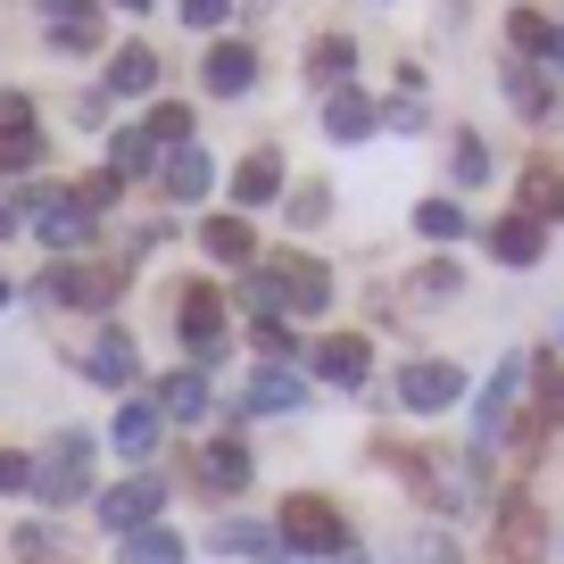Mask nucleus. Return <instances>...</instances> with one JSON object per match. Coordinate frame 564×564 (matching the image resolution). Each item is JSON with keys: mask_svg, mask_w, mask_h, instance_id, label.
I'll return each instance as SVG.
<instances>
[{"mask_svg": "<svg viewBox=\"0 0 564 564\" xmlns=\"http://www.w3.org/2000/svg\"><path fill=\"white\" fill-rule=\"evenodd\" d=\"M34 498L42 507H75V498H91V432H51L34 457Z\"/></svg>", "mask_w": 564, "mask_h": 564, "instance_id": "1", "label": "nucleus"}, {"mask_svg": "<svg viewBox=\"0 0 564 564\" xmlns=\"http://www.w3.org/2000/svg\"><path fill=\"white\" fill-rule=\"evenodd\" d=\"M523 382H531V357H507V366L490 373V390H481V406H474V457H490L514 423H523Z\"/></svg>", "mask_w": 564, "mask_h": 564, "instance_id": "2", "label": "nucleus"}, {"mask_svg": "<svg viewBox=\"0 0 564 564\" xmlns=\"http://www.w3.org/2000/svg\"><path fill=\"white\" fill-rule=\"evenodd\" d=\"M490 564H547V514H540V498L514 490L507 507H498V523H490Z\"/></svg>", "mask_w": 564, "mask_h": 564, "instance_id": "3", "label": "nucleus"}, {"mask_svg": "<svg viewBox=\"0 0 564 564\" xmlns=\"http://www.w3.org/2000/svg\"><path fill=\"white\" fill-rule=\"evenodd\" d=\"M159 514H166V481L159 474H133V481H117V490H100V523L117 531V540L159 531Z\"/></svg>", "mask_w": 564, "mask_h": 564, "instance_id": "4", "label": "nucleus"}, {"mask_svg": "<svg viewBox=\"0 0 564 564\" xmlns=\"http://www.w3.org/2000/svg\"><path fill=\"white\" fill-rule=\"evenodd\" d=\"M282 540L291 547H349V523H340V507L333 498H316V490H300V498H282Z\"/></svg>", "mask_w": 564, "mask_h": 564, "instance_id": "5", "label": "nucleus"}, {"mask_svg": "<svg viewBox=\"0 0 564 564\" xmlns=\"http://www.w3.org/2000/svg\"><path fill=\"white\" fill-rule=\"evenodd\" d=\"M265 282H274V300L291 307V316H324V307H333V274H324L316 258H274Z\"/></svg>", "mask_w": 564, "mask_h": 564, "instance_id": "6", "label": "nucleus"}, {"mask_svg": "<svg viewBox=\"0 0 564 564\" xmlns=\"http://www.w3.org/2000/svg\"><path fill=\"white\" fill-rule=\"evenodd\" d=\"M465 399V373L448 366V357H415V366L399 373V406H415V415H441V406Z\"/></svg>", "mask_w": 564, "mask_h": 564, "instance_id": "7", "label": "nucleus"}, {"mask_svg": "<svg viewBox=\"0 0 564 564\" xmlns=\"http://www.w3.org/2000/svg\"><path fill=\"white\" fill-rule=\"evenodd\" d=\"M42 291H51V300H84V307H108V300L124 291V274H117V265H75V258H58Z\"/></svg>", "mask_w": 564, "mask_h": 564, "instance_id": "8", "label": "nucleus"}, {"mask_svg": "<svg viewBox=\"0 0 564 564\" xmlns=\"http://www.w3.org/2000/svg\"><path fill=\"white\" fill-rule=\"evenodd\" d=\"M183 340H192L199 366H208V357H225V291H216V282H199L192 300H183Z\"/></svg>", "mask_w": 564, "mask_h": 564, "instance_id": "9", "label": "nucleus"}, {"mask_svg": "<svg viewBox=\"0 0 564 564\" xmlns=\"http://www.w3.org/2000/svg\"><path fill=\"white\" fill-rule=\"evenodd\" d=\"M300 406H307V382L291 366H258L241 390V415H300Z\"/></svg>", "mask_w": 564, "mask_h": 564, "instance_id": "10", "label": "nucleus"}, {"mask_svg": "<svg viewBox=\"0 0 564 564\" xmlns=\"http://www.w3.org/2000/svg\"><path fill=\"white\" fill-rule=\"evenodd\" d=\"M91 225H100V216H91L75 192H51V199L34 208V232H42L51 249H84V241H91Z\"/></svg>", "mask_w": 564, "mask_h": 564, "instance_id": "11", "label": "nucleus"}, {"mask_svg": "<svg viewBox=\"0 0 564 564\" xmlns=\"http://www.w3.org/2000/svg\"><path fill=\"white\" fill-rule=\"evenodd\" d=\"M199 84H208L216 100H241V91L258 84V51H249V42H216V51L199 58Z\"/></svg>", "mask_w": 564, "mask_h": 564, "instance_id": "12", "label": "nucleus"}, {"mask_svg": "<svg viewBox=\"0 0 564 564\" xmlns=\"http://www.w3.org/2000/svg\"><path fill=\"white\" fill-rule=\"evenodd\" d=\"M316 373H324V382H340V390H357V382L373 373V349H366L357 333H340V340H316Z\"/></svg>", "mask_w": 564, "mask_h": 564, "instance_id": "13", "label": "nucleus"}, {"mask_svg": "<svg viewBox=\"0 0 564 564\" xmlns=\"http://www.w3.org/2000/svg\"><path fill=\"white\" fill-rule=\"evenodd\" d=\"M507 100H514V117H531V124H556V108H564V91L547 84L540 67H507Z\"/></svg>", "mask_w": 564, "mask_h": 564, "instance_id": "14", "label": "nucleus"}, {"mask_svg": "<svg viewBox=\"0 0 564 564\" xmlns=\"http://www.w3.org/2000/svg\"><path fill=\"white\" fill-rule=\"evenodd\" d=\"M373 124H382V108H373L366 91H333V100H324V133L333 141H366Z\"/></svg>", "mask_w": 564, "mask_h": 564, "instance_id": "15", "label": "nucleus"}, {"mask_svg": "<svg viewBox=\"0 0 564 564\" xmlns=\"http://www.w3.org/2000/svg\"><path fill=\"white\" fill-rule=\"evenodd\" d=\"M540 241H547V232H540V216H523V208L490 225V258H507V265H531V258H540Z\"/></svg>", "mask_w": 564, "mask_h": 564, "instance_id": "16", "label": "nucleus"}, {"mask_svg": "<svg viewBox=\"0 0 564 564\" xmlns=\"http://www.w3.org/2000/svg\"><path fill=\"white\" fill-rule=\"evenodd\" d=\"M274 192H282V159H274V150H249L241 175H232V199H241V208H265Z\"/></svg>", "mask_w": 564, "mask_h": 564, "instance_id": "17", "label": "nucleus"}, {"mask_svg": "<svg viewBox=\"0 0 564 564\" xmlns=\"http://www.w3.org/2000/svg\"><path fill=\"white\" fill-rule=\"evenodd\" d=\"M199 481H208L216 498H232V490H249V448L241 441H216L208 457H199Z\"/></svg>", "mask_w": 564, "mask_h": 564, "instance_id": "18", "label": "nucleus"}, {"mask_svg": "<svg viewBox=\"0 0 564 564\" xmlns=\"http://www.w3.org/2000/svg\"><path fill=\"white\" fill-rule=\"evenodd\" d=\"M84 366H91V382L124 390V382H133V373H141V357H133V340H124V333H100V349H91Z\"/></svg>", "mask_w": 564, "mask_h": 564, "instance_id": "19", "label": "nucleus"}, {"mask_svg": "<svg viewBox=\"0 0 564 564\" xmlns=\"http://www.w3.org/2000/svg\"><path fill=\"white\" fill-rule=\"evenodd\" d=\"M159 399H133V406H124V415H117V448H124V457H150V448H159Z\"/></svg>", "mask_w": 564, "mask_h": 564, "instance_id": "20", "label": "nucleus"}, {"mask_svg": "<svg viewBox=\"0 0 564 564\" xmlns=\"http://www.w3.org/2000/svg\"><path fill=\"white\" fill-rule=\"evenodd\" d=\"M523 216H540V225H547V216H564V175L547 159L523 166Z\"/></svg>", "mask_w": 564, "mask_h": 564, "instance_id": "21", "label": "nucleus"}, {"mask_svg": "<svg viewBox=\"0 0 564 564\" xmlns=\"http://www.w3.org/2000/svg\"><path fill=\"white\" fill-rule=\"evenodd\" d=\"M159 415L199 423V415H208V382H199V373H166V382H159Z\"/></svg>", "mask_w": 564, "mask_h": 564, "instance_id": "22", "label": "nucleus"}, {"mask_svg": "<svg viewBox=\"0 0 564 564\" xmlns=\"http://www.w3.org/2000/svg\"><path fill=\"white\" fill-rule=\"evenodd\" d=\"M199 249H208L216 265H241L258 241H249V225H241V216H208V225H199Z\"/></svg>", "mask_w": 564, "mask_h": 564, "instance_id": "23", "label": "nucleus"}, {"mask_svg": "<svg viewBox=\"0 0 564 564\" xmlns=\"http://www.w3.org/2000/svg\"><path fill=\"white\" fill-rule=\"evenodd\" d=\"M159 84V58L141 51V42H124L117 58H108V91H124V100H133V91H150Z\"/></svg>", "mask_w": 564, "mask_h": 564, "instance_id": "24", "label": "nucleus"}, {"mask_svg": "<svg viewBox=\"0 0 564 564\" xmlns=\"http://www.w3.org/2000/svg\"><path fill=\"white\" fill-rule=\"evenodd\" d=\"M216 547H232V556H249V564H282V540L265 523H225V531H216Z\"/></svg>", "mask_w": 564, "mask_h": 564, "instance_id": "25", "label": "nucleus"}, {"mask_svg": "<svg viewBox=\"0 0 564 564\" xmlns=\"http://www.w3.org/2000/svg\"><path fill=\"white\" fill-rule=\"evenodd\" d=\"M159 166V141H150V124H133V133H117V183H141Z\"/></svg>", "mask_w": 564, "mask_h": 564, "instance_id": "26", "label": "nucleus"}, {"mask_svg": "<svg viewBox=\"0 0 564 564\" xmlns=\"http://www.w3.org/2000/svg\"><path fill=\"white\" fill-rule=\"evenodd\" d=\"M507 42H514L523 58H547V51H556V25H547L540 9H514V18H507Z\"/></svg>", "mask_w": 564, "mask_h": 564, "instance_id": "27", "label": "nucleus"}, {"mask_svg": "<svg viewBox=\"0 0 564 564\" xmlns=\"http://www.w3.org/2000/svg\"><path fill=\"white\" fill-rule=\"evenodd\" d=\"M349 67H357V42L349 34H324L316 51H307V75H316V84H340Z\"/></svg>", "mask_w": 564, "mask_h": 564, "instance_id": "28", "label": "nucleus"}, {"mask_svg": "<svg viewBox=\"0 0 564 564\" xmlns=\"http://www.w3.org/2000/svg\"><path fill=\"white\" fill-rule=\"evenodd\" d=\"M208 192V159H199V150H175V159H166V199H199Z\"/></svg>", "mask_w": 564, "mask_h": 564, "instance_id": "29", "label": "nucleus"}, {"mask_svg": "<svg viewBox=\"0 0 564 564\" xmlns=\"http://www.w3.org/2000/svg\"><path fill=\"white\" fill-rule=\"evenodd\" d=\"M124 564H183V540L175 531H133V540H124Z\"/></svg>", "mask_w": 564, "mask_h": 564, "instance_id": "30", "label": "nucleus"}, {"mask_svg": "<svg viewBox=\"0 0 564 564\" xmlns=\"http://www.w3.org/2000/svg\"><path fill=\"white\" fill-rule=\"evenodd\" d=\"M390 564H457V540H448V531H415V540H399Z\"/></svg>", "mask_w": 564, "mask_h": 564, "instance_id": "31", "label": "nucleus"}, {"mask_svg": "<svg viewBox=\"0 0 564 564\" xmlns=\"http://www.w3.org/2000/svg\"><path fill=\"white\" fill-rule=\"evenodd\" d=\"M415 225L432 232V241H457V232H465V208H457V199H423Z\"/></svg>", "mask_w": 564, "mask_h": 564, "instance_id": "32", "label": "nucleus"}, {"mask_svg": "<svg viewBox=\"0 0 564 564\" xmlns=\"http://www.w3.org/2000/svg\"><path fill=\"white\" fill-rule=\"evenodd\" d=\"M150 141H159V150H166V141H183V150H192V108L159 100V108H150Z\"/></svg>", "mask_w": 564, "mask_h": 564, "instance_id": "33", "label": "nucleus"}, {"mask_svg": "<svg viewBox=\"0 0 564 564\" xmlns=\"http://www.w3.org/2000/svg\"><path fill=\"white\" fill-rule=\"evenodd\" d=\"M249 340H258V357H265V366H291V349H300V340H291V324H282V316H265V324H258V333H249Z\"/></svg>", "mask_w": 564, "mask_h": 564, "instance_id": "34", "label": "nucleus"}, {"mask_svg": "<svg viewBox=\"0 0 564 564\" xmlns=\"http://www.w3.org/2000/svg\"><path fill=\"white\" fill-rule=\"evenodd\" d=\"M51 540H58L51 523H18V531H9V547H18V564H51Z\"/></svg>", "mask_w": 564, "mask_h": 564, "instance_id": "35", "label": "nucleus"}, {"mask_svg": "<svg viewBox=\"0 0 564 564\" xmlns=\"http://www.w3.org/2000/svg\"><path fill=\"white\" fill-rule=\"evenodd\" d=\"M18 166H42V133H0V175H18Z\"/></svg>", "mask_w": 564, "mask_h": 564, "instance_id": "36", "label": "nucleus"}, {"mask_svg": "<svg viewBox=\"0 0 564 564\" xmlns=\"http://www.w3.org/2000/svg\"><path fill=\"white\" fill-rule=\"evenodd\" d=\"M324 216H333V192H324V183H300V192H291V225H324Z\"/></svg>", "mask_w": 564, "mask_h": 564, "instance_id": "37", "label": "nucleus"}, {"mask_svg": "<svg viewBox=\"0 0 564 564\" xmlns=\"http://www.w3.org/2000/svg\"><path fill=\"white\" fill-rule=\"evenodd\" d=\"M117 192H124V183H117V166H108V175H84V183H75V199H84L91 216H108V199H117Z\"/></svg>", "mask_w": 564, "mask_h": 564, "instance_id": "38", "label": "nucleus"}, {"mask_svg": "<svg viewBox=\"0 0 564 564\" xmlns=\"http://www.w3.org/2000/svg\"><path fill=\"white\" fill-rule=\"evenodd\" d=\"M490 175V150H481V133H457V183H481Z\"/></svg>", "mask_w": 564, "mask_h": 564, "instance_id": "39", "label": "nucleus"}, {"mask_svg": "<svg viewBox=\"0 0 564 564\" xmlns=\"http://www.w3.org/2000/svg\"><path fill=\"white\" fill-rule=\"evenodd\" d=\"M0 133H42V124H34V100H25V91H0Z\"/></svg>", "mask_w": 564, "mask_h": 564, "instance_id": "40", "label": "nucleus"}, {"mask_svg": "<svg viewBox=\"0 0 564 564\" xmlns=\"http://www.w3.org/2000/svg\"><path fill=\"white\" fill-rule=\"evenodd\" d=\"M448 291H457V265L432 258V265H423V282H415V300H448Z\"/></svg>", "mask_w": 564, "mask_h": 564, "instance_id": "41", "label": "nucleus"}, {"mask_svg": "<svg viewBox=\"0 0 564 564\" xmlns=\"http://www.w3.org/2000/svg\"><path fill=\"white\" fill-rule=\"evenodd\" d=\"M225 18H232V0H183V25H199V34H216Z\"/></svg>", "mask_w": 564, "mask_h": 564, "instance_id": "42", "label": "nucleus"}, {"mask_svg": "<svg viewBox=\"0 0 564 564\" xmlns=\"http://www.w3.org/2000/svg\"><path fill=\"white\" fill-rule=\"evenodd\" d=\"M0 490H34V457H18V448H0Z\"/></svg>", "mask_w": 564, "mask_h": 564, "instance_id": "43", "label": "nucleus"}, {"mask_svg": "<svg viewBox=\"0 0 564 564\" xmlns=\"http://www.w3.org/2000/svg\"><path fill=\"white\" fill-rule=\"evenodd\" d=\"M547 75H564V25H556V51H547Z\"/></svg>", "mask_w": 564, "mask_h": 564, "instance_id": "44", "label": "nucleus"}, {"mask_svg": "<svg viewBox=\"0 0 564 564\" xmlns=\"http://www.w3.org/2000/svg\"><path fill=\"white\" fill-rule=\"evenodd\" d=\"M42 9H67V25H75V9H84V0H42Z\"/></svg>", "mask_w": 564, "mask_h": 564, "instance_id": "45", "label": "nucleus"}, {"mask_svg": "<svg viewBox=\"0 0 564 564\" xmlns=\"http://www.w3.org/2000/svg\"><path fill=\"white\" fill-rule=\"evenodd\" d=\"M0 300H9V282H0Z\"/></svg>", "mask_w": 564, "mask_h": 564, "instance_id": "46", "label": "nucleus"}, {"mask_svg": "<svg viewBox=\"0 0 564 564\" xmlns=\"http://www.w3.org/2000/svg\"><path fill=\"white\" fill-rule=\"evenodd\" d=\"M133 9H141V0H133Z\"/></svg>", "mask_w": 564, "mask_h": 564, "instance_id": "47", "label": "nucleus"}]
</instances>
